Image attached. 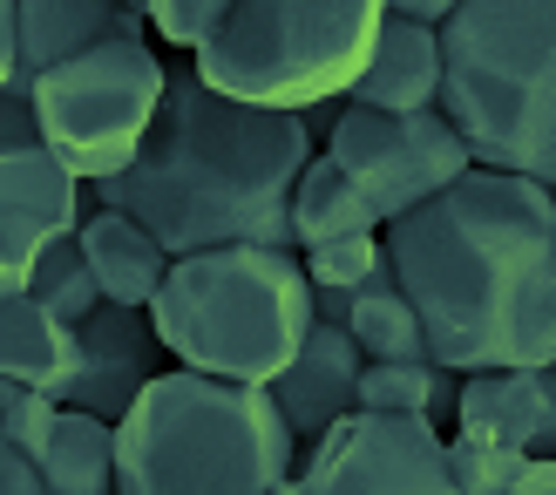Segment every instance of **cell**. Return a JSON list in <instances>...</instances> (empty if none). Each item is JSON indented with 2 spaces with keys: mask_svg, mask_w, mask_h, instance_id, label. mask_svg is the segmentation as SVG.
Here are the masks:
<instances>
[{
  "mask_svg": "<svg viewBox=\"0 0 556 495\" xmlns=\"http://www.w3.org/2000/svg\"><path fill=\"white\" fill-rule=\"evenodd\" d=\"M387 271L428 333V367L530 373L556 360V204L549 190L468 170L380 231Z\"/></svg>",
  "mask_w": 556,
  "mask_h": 495,
  "instance_id": "6da1fadb",
  "label": "cell"
},
{
  "mask_svg": "<svg viewBox=\"0 0 556 495\" xmlns=\"http://www.w3.org/2000/svg\"><path fill=\"white\" fill-rule=\"evenodd\" d=\"M319 143L299 116H265L211 96L190 62H170L163 116L123 177L89 190L96 211L136 217L170 258L258 244L292 252V190Z\"/></svg>",
  "mask_w": 556,
  "mask_h": 495,
  "instance_id": "7a4b0ae2",
  "label": "cell"
},
{
  "mask_svg": "<svg viewBox=\"0 0 556 495\" xmlns=\"http://www.w3.org/2000/svg\"><path fill=\"white\" fill-rule=\"evenodd\" d=\"M441 116L476 170L556 198V0H455L441 27Z\"/></svg>",
  "mask_w": 556,
  "mask_h": 495,
  "instance_id": "3957f363",
  "label": "cell"
},
{
  "mask_svg": "<svg viewBox=\"0 0 556 495\" xmlns=\"http://www.w3.org/2000/svg\"><path fill=\"white\" fill-rule=\"evenodd\" d=\"M299 442L265 388L163 367L116 421V495H271Z\"/></svg>",
  "mask_w": 556,
  "mask_h": 495,
  "instance_id": "277c9868",
  "label": "cell"
},
{
  "mask_svg": "<svg viewBox=\"0 0 556 495\" xmlns=\"http://www.w3.org/2000/svg\"><path fill=\"white\" fill-rule=\"evenodd\" d=\"M150 333L163 360L231 388H271L313 333V285L299 252H225L170 258V279L150 299Z\"/></svg>",
  "mask_w": 556,
  "mask_h": 495,
  "instance_id": "5b68a950",
  "label": "cell"
},
{
  "mask_svg": "<svg viewBox=\"0 0 556 495\" xmlns=\"http://www.w3.org/2000/svg\"><path fill=\"white\" fill-rule=\"evenodd\" d=\"M380 41V0H231L190 75L211 96L265 109V116H305L319 102H346L367 54Z\"/></svg>",
  "mask_w": 556,
  "mask_h": 495,
  "instance_id": "8992f818",
  "label": "cell"
},
{
  "mask_svg": "<svg viewBox=\"0 0 556 495\" xmlns=\"http://www.w3.org/2000/svg\"><path fill=\"white\" fill-rule=\"evenodd\" d=\"M163 89H170V62L156 54V41H102L62 62L54 75H41L27 102H35L41 150L75 183L96 190L109 177H123L136 150L150 143V129L163 116Z\"/></svg>",
  "mask_w": 556,
  "mask_h": 495,
  "instance_id": "52a82bcc",
  "label": "cell"
},
{
  "mask_svg": "<svg viewBox=\"0 0 556 495\" xmlns=\"http://www.w3.org/2000/svg\"><path fill=\"white\" fill-rule=\"evenodd\" d=\"M319 156L340 170L359 204L374 211V225H401L407 211L434 204L441 190H455L476 163H468L455 123L441 109H421V116H374V109H346L332 136L319 143Z\"/></svg>",
  "mask_w": 556,
  "mask_h": 495,
  "instance_id": "ba28073f",
  "label": "cell"
},
{
  "mask_svg": "<svg viewBox=\"0 0 556 495\" xmlns=\"http://www.w3.org/2000/svg\"><path fill=\"white\" fill-rule=\"evenodd\" d=\"M292 482L305 495H455L448 482V434L428 421L346 415L299 455Z\"/></svg>",
  "mask_w": 556,
  "mask_h": 495,
  "instance_id": "9c48e42d",
  "label": "cell"
},
{
  "mask_svg": "<svg viewBox=\"0 0 556 495\" xmlns=\"http://www.w3.org/2000/svg\"><path fill=\"white\" fill-rule=\"evenodd\" d=\"M89 217V183H75L48 150H0V271L27 279L48 244H68Z\"/></svg>",
  "mask_w": 556,
  "mask_h": 495,
  "instance_id": "30bf717a",
  "label": "cell"
},
{
  "mask_svg": "<svg viewBox=\"0 0 556 495\" xmlns=\"http://www.w3.org/2000/svg\"><path fill=\"white\" fill-rule=\"evenodd\" d=\"M156 373H163V346L150 333V313L102 306L89 326H75V380H68L62 407L116 428L129 407L143 401V388Z\"/></svg>",
  "mask_w": 556,
  "mask_h": 495,
  "instance_id": "8fae6325",
  "label": "cell"
},
{
  "mask_svg": "<svg viewBox=\"0 0 556 495\" xmlns=\"http://www.w3.org/2000/svg\"><path fill=\"white\" fill-rule=\"evenodd\" d=\"M102 41H150L143 0H14V89L27 96Z\"/></svg>",
  "mask_w": 556,
  "mask_h": 495,
  "instance_id": "7c38bea8",
  "label": "cell"
},
{
  "mask_svg": "<svg viewBox=\"0 0 556 495\" xmlns=\"http://www.w3.org/2000/svg\"><path fill=\"white\" fill-rule=\"evenodd\" d=\"M359 373H367V360H359V346L346 326H319L305 333V346L292 353V367L271 380V407L278 421L292 428L299 448H313L319 434H332L346 415H359Z\"/></svg>",
  "mask_w": 556,
  "mask_h": 495,
  "instance_id": "4fadbf2b",
  "label": "cell"
},
{
  "mask_svg": "<svg viewBox=\"0 0 556 495\" xmlns=\"http://www.w3.org/2000/svg\"><path fill=\"white\" fill-rule=\"evenodd\" d=\"M346 109H374V116H421L441 109V35L414 21H394L380 8V41L359 68Z\"/></svg>",
  "mask_w": 556,
  "mask_h": 495,
  "instance_id": "5bb4252c",
  "label": "cell"
},
{
  "mask_svg": "<svg viewBox=\"0 0 556 495\" xmlns=\"http://www.w3.org/2000/svg\"><path fill=\"white\" fill-rule=\"evenodd\" d=\"M75 252L89 265L102 306H123V313H150L156 285L170 279V252L123 211H96L89 204V217H81V231H75Z\"/></svg>",
  "mask_w": 556,
  "mask_h": 495,
  "instance_id": "9a60e30c",
  "label": "cell"
},
{
  "mask_svg": "<svg viewBox=\"0 0 556 495\" xmlns=\"http://www.w3.org/2000/svg\"><path fill=\"white\" fill-rule=\"evenodd\" d=\"M0 380L8 388H35L48 401L68 394L75 380V326L41 313L35 299H0Z\"/></svg>",
  "mask_w": 556,
  "mask_h": 495,
  "instance_id": "2e32d148",
  "label": "cell"
},
{
  "mask_svg": "<svg viewBox=\"0 0 556 495\" xmlns=\"http://www.w3.org/2000/svg\"><path fill=\"white\" fill-rule=\"evenodd\" d=\"M536 373H543V367L462 380V394H455V434L536 461Z\"/></svg>",
  "mask_w": 556,
  "mask_h": 495,
  "instance_id": "e0dca14e",
  "label": "cell"
},
{
  "mask_svg": "<svg viewBox=\"0 0 556 495\" xmlns=\"http://www.w3.org/2000/svg\"><path fill=\"white\" fill-rule=\"evenodd\" d=\"M346 238H380V225L359 204V190L326 156H313L292 190V252H319V244H346Z\"/></svg>",
  "mask_w": 556,
  "mask_h": 495,
  "instance_id": "ac0fdd59",
  "label": "cell"
},
{
  "mask_svg": "<svg viewBox=\"0 0 556 495\" xmlns=\"http://www.w3.org/2000/svg\"><path fill=\"white\" fill-rule=\"evenodd\" d=\"M346 333H353L367 367H421L428 360V333H421V319H414V306L401 299L394 271H380V279H367L353 292Z\"/></svg>",
  "mask_w": 556,
  "mask_h": 495,
  "instance_id": "d6986e66",
  "label": "cell"
},
{
  "mask_svg": "<svg viewBox=\"0 0 556 495\" xmlns=\"http://www.w3.org/2000/svg\"><path fill=\"white\" fill-rule=\"evenodd\" d=\"M35 469H41L48 495H116V428L62 407Z\"/></svg>",
  "mask_w": 556,
  "mask_h": 495,
  "instance_id": "ffe728a7",
  "label": "cell"
},
{
  "mask_svg": "<svg viewBox=\"0 0 556 495\" xmlns=\"http://www.w3.org/2000/svg\"><path fill=\"white\" fill-rule=\"evenodd\" d=\"M455 394L462 380L441 373V367H367L359 373V415H387V421H441L455 415Z\"/></svg>",
  "mask_w": 556,
  "mask_h": 495,
  "instance_id": "44dd1931",
  "label": "cell"
},
{
  "mask_svg": "<svg viewBox=\"0 0 556 495\" xmlns=\"http://www.w3.org/2000/svg\"><path fill=\"white\" fill-rule=\"evenodd\" d=\"M27 299H35L41 313H54L62 326H89L102 313V292L89 279V265H81L75 238L68 244H48V252L35 258V271H27Z\"/></svg>",
  "mask_w": 556,
  "mask_h": 495,
  "instance_id": "7402d4cb",
  "label": "cell"
},
{
  "mask_svg": "<svg viewBox=\"0 0 556 495\" xmlns=\"http://www.w3.org/2000/svg\"><path fill=\"white\" fill-rule=\"evenodd\" d=\"M299 265H305V285H313V292H340V299H353L367 279H380V271H387V252H380V238H346V244L299 252Z\"/></svg>",
  "mask_w": 556,
  "mask_h": 495,
  "instance_id": "603a6c76",
  "label": "cell"
},
{
  "mask_svg": "<svg viewBox=\"0 0 556 495\" xmlns=\"http://www.w3.org/2000/svg\"><path fill=\"white\" fill-rule=\"evenodd\" d=\"M143 21H150V41L204 54L217 41V27L231 21V0H143Z\"/></svg>",
  "mask_w": 556,
  "mask_h": 495,
  "instance_id": "cb8c5ba5",
  "label": "cell"
},
{
  "mask_svg": "<svg viewBox=\"0 0 556 495\" xmlns=\"http://www.w3.org/2000/svg\"><path fill=\"white\" fill-rule=\"evenodd\" d=\"M530 455H509V448H489V442H468V434H448V482L455 495H509V482L522 475Z\"/></svg>",
  "mask_w": 556,
  "mask_h": 495,
  "instance_id": "d4e9b609",
  "label": "cell"
},
{
  "mask_svg": "<svg viewBox=\"0 0 556 495\" xmlns=\"http://www.w3.org/2000/svg\"><path fill=\"white\" fill-rule=\"evenodd\" d=\"M54 421H62V401H48V394H35V388H8V380H0V448L41 461Z\"/></svg>",
  "mask_w": 556,
  "mask_h": 495,
  "instance_id": "484cf974",
  "label": "cell"
},
{
  "mask_svg": "<svg viewBox=\"0 0 556 495\" xmlns=\"http://www.w3.org/2000/svg\"><path fill=\"white\" fill-rule=\"evenodd\" d=\"M0 150H41L35 102H27L21 89H0Z\"/></svg>",
  "mask_w": 556,
  "mask_h": 495,
  "instance_id": "4316f807",
  "label": "cell"
},
{
  "mask_svg": "<svg viewBox=\"0 0 556 495\" xmlns=\"http://www.w3.org/2000/svg\"><path fill=\"white\" fill-rule=\"evenodd\" d=\"M0 495H48V482H41V469L27 455L0 448Z\"/></svg>",
  "mask_w": 556,
  "mask_h": 495,
  "instance_id": "83f0119b",
  "label": "cell"
},
{
  "mask_svg": "<svg viewBox=\"0 0 556 495\" xmlns=\"http://www.w3.org/2000/svg\"><path fill=\"white\" fill-rule=\"evenodd\" d=\"M536 455H556V367L536 373Z\"/></svg>",
  "mask_w": 556,
  "mask_h": 495,
  "instance_id": "f1b7e54d",
  "label": "cell"
},
{
  "mask_svg": "<svg viewBox=\"0 0 556 495\" xmlns=\"http://www.w3.org/2000/svg\"><path fill=\"white\" fill-rule=\"evenodd\" d=\"M387 14L428 27V35H441V27H448V14H455V0H387Z\"/></svg>",
  "mask_w": 556,
  "mask_h": 495,
  "instance_id": "f546056e",
  "label": "cell"
},
{
  "mask_svg": "<svg viewBox=\"0 0 556 495\" xmlns=\"http://www.w3.org/2000/svg\"><path fill=\"white\" fill-rule=\"evenodd\" d=\"M509 495H556V455L522 461V475L509 482Z\"/></svg>",
  "mask_w": 556,
  "mask_h": 495,
  "instance_id": "4dcf8cb0",
  "label": "cell"
},
{
  "mask_svg": "<svg viewBox=\"0 0 556 495\" xmlns=\"http://www.w3.org/2000/svg\"><path fill=\"white\" fill-rule=\"evenodd\" d=\"M0 89H14V0H0Z\"/></svg>",
  "mask_w": 556,
  "mask_h": 495,
  "instance_id": "1f68e13d",
  "label": "cell"
},
{
  "mask_svg": "<svg viewBox=\"0 0 556 495\" xmlns=\"http://www.w3.org/2000/svg\"><path fill=\"white\" fill-rule=\"evenodd\" d=\"M271 495H305V488H299V482H278V488H271Z\"/></svg>",
  "mask_w": 556,
  "mask_h": 495,
  "instance_id": "d6a6232c",
  "label": "cell"
},
{
  "mask_svg": "<svg viewBox=\"0 0 556 495\" xmlns=\"http://www.w3.org/2000/svg\"><path fill=\"white\" fill-rule=\"evenodd\" d=\"M549 204H556V198H549Z\"/></svg>",
  "mask_w": 556,
  "mask_h": 495,
  "instance_id": "836d02e7",
  "label": "cell"
},
{
  "mask_svg": "<svg viewBox=\"0 0 556 495\" xmlns=\"http://www.w3.org/2000/svg\"><path fill=\"white\" fill-rule=\"evenodd\" d=\"M549 367H556V360H549Z\"/></svg>",
  "mask_w": 556,
  "mask_h": 495,
  "instance_id": "e575fe53",
  "label": "cell"
}]
</instances>
